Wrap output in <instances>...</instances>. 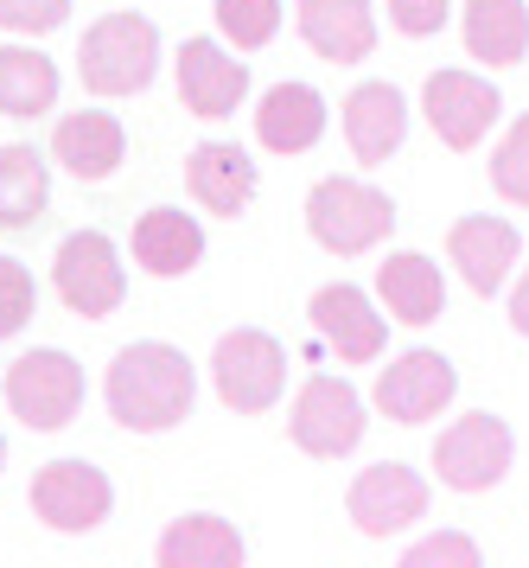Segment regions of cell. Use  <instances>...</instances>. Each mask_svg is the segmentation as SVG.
<instances>
[{"mask_svg":"<svg viewBox=\"0 0 529 568\" xmlns=\"http://www.w3.org/2000/svg\"><path fill=\"white\" fill-rule=\"evenodd\" d=\"M102 396H109V415L122 428H134V435H166V428H179L192 415L199 377H192L185 352L160 345V338H141V345H122L115 352Z\"/></svg>","mask_w":529,"mask_h":568,"instance_id":"6da1fadb","label":"cell"},{"mask_svg":"<svg viewBox=\"0 0 529 568\" xmlns=\"http://www.w3.org/2000/svg\"><path fill=\"white\" fill-rule=\"evenodd\" d=\"M160 64V32L141 13H102L77 45V78L90 97H134L153 83Z\"/></svg>","mask_w":529,"mask_h":568,"instance_id":"7a4b0ae2","label":"cell"},{"mask_svg":"<svg viewBox=\"0 0 529 568\" xmlns=\"http://www.w3.org/2000/svg\"><path fill=\"white\" fill-rule=\"evenodd\" d=\"M306 231L332 256H364V250H377L383 236L396 231V205L370 180H338L332 173V180H319L306 192Z\"/></svg>","mask_w":529,"mask_h":568,"instance_id":"3957f363","label":"cell"},{"mask_svg":"<svg viewBox=\"0 0 529 568\" xmlns=\"http://www.w3.org/2000/svg\"><path fill=\"white\" fill-rule=\"evenodd\" d=\"M211 384L224 396V409H236V415L275 409L281 389H287V352H281V338L255 333V326L224 333L217 352H211Z\"/></svg>","mask_w":529,"mask_h":568,"instance_id":"277c9868","label":"cell"},{"mask_svg":"<svg viewBox=\"0 0 529 568\" xmlns=\"http://www.w3.org/2000/svg\"><path fill=\"white\" fill-rule=\"evenodd\" d=\"M510 460H517L510 422L491 415V409L459 415V422H447L440 440H434V473H440L447 491H491L510 473Z\"/></svg>","mask_w":529,"mask_h":568,"instance_id":"5b68a950","label":"cell"},{"mask_svg":"<svg viewBox=\"0 0 529 568\" xmlns=\"http://www.w3.org/2000/svg\"><path fill=\"white\" fill-rule=\"evenodd\" d=\"M370 428V415H364V396H357L345 377H306L301 396H294V415H287V435L301 454L313 460H338V454H352L357 440Z\"/></svg>","mask_w":529,"mask_h":568,"instance_id":"8992f818","label":"cell"},{"mask_svg":"<svg viewBox=\"0 0 529 568\" xmlns=\"http://www.w3.org/2000/svg\"><path fill=\"white\" fill-rule=\"evenodd\" d=\"M51 287H58V301L83 320H102V313L122 307L128 294V275L122 262H115V243L102 231H71L58 243V256H51Z\"/></svg>","mask_w":529,"mask_h":568,"instance_id":"52a82bcc","label":"cell"},{"mask_svg":"<svg viewBox=\"0 0 529 568\" xmlns=\"http://www.w3.org/2000/svg\"><path fill=\"white\" fill-rule=\"evenodd\" d=\"M459 396V371L447 352H428V345H415L403 352L396 364H383L377 371V389H370V403H377L389 422H403V428H421L434 415L447 409Z\"/></svg>","mask_w":529,"mask_h":568,"instance_id":"ba28073f","label":"cell"},{"mask_svg":"<svg viewBox=\"0 0 529 568\" xmlns=\"http://www.w3.org/2000/svg\"><path fill=\"white\" fill-rule=\"evenodd\" d=\"M421 115H428V129L454 154H472L485 134H491V122L505 115V97L479 71H434L428 90H421Z\"/></svg>","mask_w":529,"mask_h":568,"instance_id":"9c48e42d","label":"cell"},{"mask_svg":"<svg viewBox=\"0 0 529 568\" xmlns=\"http://www.w3.org/2000/svg\"><path fill=\"white\" fill-rule=\"evenodd\" d=\"M7 403H13V415L26 428H64L77 415V403H83V371H77L71 352H51V345L26 352L7 371Z\"/></svg>","mask_w":529,"mask_h":568,"instance_id":"30bf717a","label":"cell"},{"mask_svg":"<svg viewBox=\"0 0 529 568\" xmlns=\"http://www.w3.org/2000/svg\"><path fill=\"white\" fill-rule=\"evenodd\" d=\"M345 511L364 537H396L408 530L415 517H428V479L403 460H383V466H364L345 491Z\"/></svg>","mask_w":529,"mask_h":568,"instance_id":"8fae6325","label":"cell"},{"mask_svg":"<svg viewBox=\"0 0 529 568\" xmlns=\"http://www.w3.org/2000/svg\"><path fill=\"white\" fill-rule=\"evenodd\" d=\"M115 505V491L90 460H51L32 473V511L45 517L51 530H96Z\"/></svg>","mask_w":529,"mask_h":568,"instance_id":"7c38bea8","label":"cell"},{"mask_svg":"<svg viewBox=\"0 0 529 568\" xmlns=\"http://www.w3.org/2000/svg\"><path fill=\"white\" fill-rule=\"evenodd\" d=\"M517 256H523V236H517L510 217L485 211V217H459L454 231H447V262L459 268V282L472 287V294H485V301L510 282Z\"/></svg>","mask_w":529,"mask_h":568,"instance_id":"4fadbf2b","label":"cell"},{"mask_svg":"<svg viewBox=\"0 0 529 568\" xmlns=\"http://www.w3.org/2000/svg\"><path fill=\"white\" fill-rule=\"evenodd\" d=\"M250 97V64L230 58L217 39H185L179 45V103L217 122V115H236V103Z\"/></svg>","mask_w":529,"mask_h":568,"instance_id":"5bb4252c","label":"cell"},{"mask_svg":"<svg viewBox=\"0 0 529 568\" xmlns=\"http://www.w3.org/2000/svg\"><path fill=\"white\" fill-rule=\"evenodd\" d=\"M313 326H319V338H326L332 352H338V364H370L383 352V313L370 307V294L352 282H332L313 294Z\"/></svg>","mask_w":529,"mask_h":568,"instance_id":"9a60e30c","label":"cell"},{"mask_svg":"<svg viewBox=\"0 0 529 568\" xmlns=\"http://www.w3.org/2000/svg\"><path fill=\"white\" fill-rule=\"evenodd\" d=\"M408 134V103L396 83H357L345 97V148L357 166H383Z\"/></svg>","mask_w":529,"mask_h":568,"instance_id":"2e32d148","label":"cell"},{"mask_svg":"<svg viewBox=\"0 0 529 568\" xmlns=\"http://www.w3.org/2000/svg\"><path fill=\"white\" fill-rule=\"evenodd\" d=\"M301 39L326 64H364L377 52V13L370 0H301Z\"/></svg>","mask_w":529,"mask_h":568,"instance_id":"e0dca14e","label":"cell"},{"mask_svg":"<svg viewBox=\"0 0 529 568\" xmlns=\"http://www.w3.org/2000/svg\"><path fill=\"white\" fill-rule=\"evenodd\" d=\"M377 301L389 307V320H403V326H434V320L447 313L440 262L421 256V250H403V256L377 262Z\"/></svg>","mask_w":529,"mask_h":568,"instance_id":"ac0fdd59","label":"cell"},{"mask_svg":"<svg viewBox=\"0 0 529 568\" xmlns=\"http://www.w3.org/2000/svg\"><path fill=\"white\" fill-rule=\"evenodd\" d=\"M459 39H466V58H479L485 71H510L529 58V7L523 0H466Z\"/></svg>","mask_w":529,"mask_h":568,"instance_id":"d6986e66","label":"cell"},{"mask_svg":"<svg viewBox=\"0 0 529 568\" xmlns=\"http://www.w3.org/2000/svg\"><path fill=\"white\" fill-rule=\"evenodd\" d=\"M185 185H192V199L204 211H217V217H236V211H250L255 199V160L236 148V141H204L192 148L185 160Z\"/></svg>","mask_w":529,"mask_h":568,"instance_id":"ffe728a7","label":"cell"},{"mask_svg":"<svg viewBox=\"0 0 529 568\" xmlns=\"http://www.w3.org/2000/svg\"><path fill=\"white\" fill-rule=\"evenodd\" d=\"M326 134V97L313 83H275L255 109V141L268 154H306Z\"/></svg>","mask_w":529,"mask_h":568,"instance_id":"44dd1931","label":"cell"},{"mask_svg":"<svg viewBox=\"0 0 529 568\" xmlns=\"http://www.w3.org/2000/svg\"><path fill=\"white\" fill-rule=\"evenodd\" d=\"M128 154V134L115 115H102V109H77V115H64L58 122V134H51V160L64 166V173H77V180H109L115 166H122Z\"/></svg>","mask_w":529,"mask_h":568,"instance_id":"7402d4cb","label":"cell"},{"mask_svg":"<svg viewBox=\"0 0 529 568\" xmlns=\"http://www.w3.org/2000/svg\"><path fill=\"white\" fill-rule=\"evenodd\" d=\"M204 256V231L192 224V211H173V205H160L147 211L141 224H134V262L147 268V275H192Z\"/></svg>","mask_w":529,"mask_h":568,"instance_id":"603a6c76","label":"cell"},{"mask_svg":"<svg viewBox=\"0 0 529 568\" xmlns=\"http://www.w3.org/2000/svg\"><path fill=\"white\" fill-rule=\"evenodd\" d=\"M243 562V537L224 517H179L160 537V568H236Z\"/></svg>","mask_w":529,"mask_h":568,"instance_id":"cb8c5ba5","label":"cell"},{"mask_svg":"<svg viewBox=\"0 0 529 568\" xmlns=\"http://www.w3.org/2000/svg\"><path fill=\"white\" fill-rule=\"evenodd\" d=\"M45 199H51L45 160L32 154L26 141L0 148V224H7V231H32V224L45 217Z\"/></svg>","mask_w":529,"mask_h":568,"instance_id":"d4e9b609","label":"cell"},{"mask_svg":"<svg viewBox=\"0 0 529 568\" xmlns=\"http://www.w3.org/2000/svg\"><path fill=\"white\" fill-rule=\"evenodd\" d=\"M58 103V71L32 45H0V115H45Z\"/></svg>","mask_w":529,"mask_h":568,"instance_id":"484cf974","label":"cell"},{"mask_svg":"<svg viewBox=\"0 0 529 568\" xmlns=\"http://www.w3.org/2000/svg\"><path fill=\"white\" fill-rule=\"evenodd\" d=\"M491 192H498L505 205L529 211V115H517L505 129V141L491 148Z\"/></svg>","mask_w":529,"mask_h":568,"instance_id":"4316f807","label":"cell"},{"mask_svg":"<svg viewBox=\"0 0 529 568\" xmlns=\"http://www.w3.org/2000/svg\"><path fill=\"white\" fill-rule=\"evenodd\" d=\"M217 32L236 52H255L281 32V0H217Z\"/></svg>","mask_w":529,"mask_h":568,"instance_id":"83f0119b","label":"cell"},{"mask_svg":"<svg viewBox=\"0 0 529 568\" xmlns=\"http://www.w3.org/2000/svg\"><path fill=\"white\" fill-rule=\"evenodd\" d=\"M403 568H479V542L459 530H434L403 549Z\"/></svg>","mask_w":529,"mask_h":568,"instance_id":"f1b7e54d","label":"cell"},{"mask_svg":"<svg viewBox=\"0 0 529 568\" xmlns=\"http://www.w3.org/2000/svg\"><path fill=\"white\" fill-rule=\"evenodd\" d=\"M39 313V287H32V275H26L13 256H0V338H13Z\"/></svg>","mask_w":529,"mask_h":568,"instance_id":"f546056e","label":"cell"},{"mask_svg":"<svg viewBox=\"0 0 529 568\" xmlns=\"http://www.w3.org/2000/svg\"><path fill=\"white\" fill-rule=\"evenodd\" d=\"M447 13H454V0H389V27L403 39H434L447 27Z\"/></svg>","mask_w":529,"mask_h":568,"instance_id":"4dcf8cb0","label":"cell"},{"mask_svg":"<svg viewBox=\"0 0 529 568\" xmlns=\"http://www.w3.org/2000/svg\"><path fill=\"white\" fill-rule=\"evenodd\" d=\"M71 0H0V27L7 32H51L64 27Z\"/></svg>","mask_w":529,"mask_h":568,"instance_id":"1f68e13d","label":"cell"},{"mask_svg":"<svg viewBox=\"0 0 529 568\" xmlns=\"http://www.w3.org/2000/svg\"><path fill=\"white\" fill-rule=\"evenodd\" d=\"M510 326L529 338V268L517 275V287H510Z\"/></svg>","mask_w":529,"mask_h":568,"instance_id":"d6a6232c","label":"cell"},{"mask_svg":"<svg viewBox=\"0 0 529 568\" xmlns=\"http://www.w3.org/2000/svg\"><path fill=\"white\" fill-rule=\"evenodd\" d=\"M0 460H7V440H0Z\"/></svg>","mask_w":529,"mask_h":568,"instance_id":"836d02e7","label":"cell"}]
</instances>
